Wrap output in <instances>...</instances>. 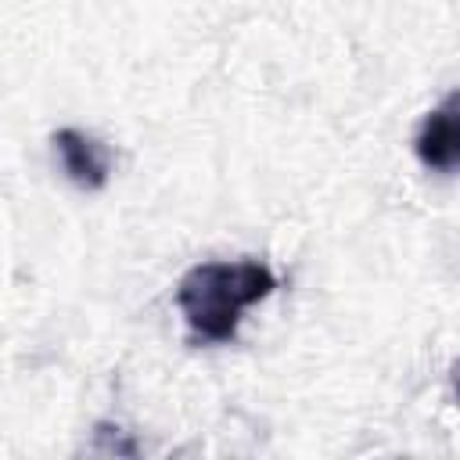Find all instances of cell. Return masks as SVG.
Listing matches in <instances>:
<instances>
[{"label": "cell", "mask_w": 460, "mask_h": 460, "mask_svg": "<svg viewBox=\"0 0 460 460\" xmlns=\"http://www.w3.org/2000/svg\"><path fill=\"white\" fill-rule=\"evenodd\" d=\"M277 291V273L262 259H208L176 284V305L194 341L226 345L237 338L244 309Z\"/></svg>", "instance_id": "6da1fadb"}, {"label": "cell", "mask_w": 460, "mask_h": 460, "mask_svg": "<svg viewBox=\"0 0 460 460\" xmlns=\"http://www.w3.org/2000/svg\"><path fill=\"white\" fill-rule=\"evenodd\" d=\"M413 155L431 172L460 169V90L446 93L420 122L413 137Z\"/></svg>", "instance_id": "7a4b0ae2"}, {"label": "cell", "mask_w": 460, "mask_h": 460, "mask_svg": "<svg viewBox=\"0 0 460 460\" xmlns=\"http://www.w3.org/2000/svg\"><path fill=\"white\" fill-rule=\"evenodd\" d=\"M54 151L61 158L65 176L79 190H101L108 183V176H111V151L97 137L65 126V129L54 133Z\"/></svg>", "instance_id": "3957f363"}, {"label": "cell", "mask_w": 460, "mask_h": 460, "mask_svg": "<svg viewBox=\"0 0 460 460\" xmlns=\"http://www.w3.org/2000/svg\"><path fill=\"white\" fill-rule=\"evenodd\" d=\"M453 388H456V399H460V363L453 367Z\"/></svg>", "instance_id": "277c9868"}]
</instances>
